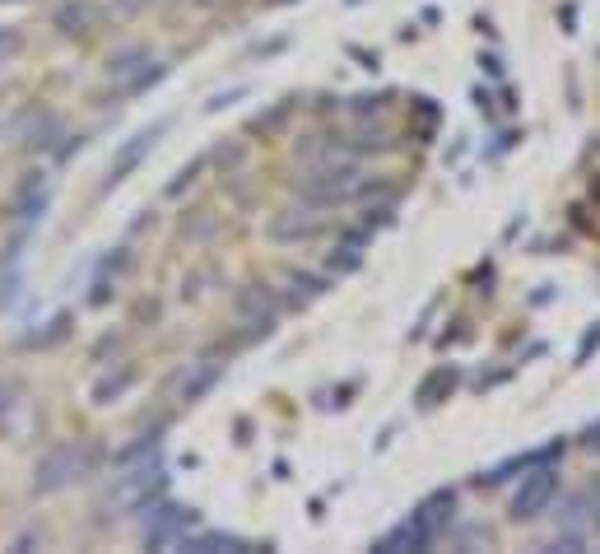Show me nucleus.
I'll use <instances>...</instances> for the list:
<instances>
[{
    "instance_id": "f257e3e1",
    "label": "nucleus",
    "mask_w": 600,
    "mask_h": 554,
    "mask_svg": "<svg viewBox=\"0 0 600 554\" xmlns=\"http://www.w3.org/2000/svg\"><path fill=\"white\" fill-rule=\"evenodd\" d=\"M89 466H94L89 447H75V443L52 447V452L38 461V471H33V489H38V494H56V489H66L70 480H80Z\"/></svg>"
},
{
    "instance_id": "f03ea898",
    "label": "nucleus",
    "mask_w": 600,
    "mask_h": 554,
    "mask_svg": "<svg viewBox=\"0 0 600 554\" xmlns=\"http://www.w3.org/2000/svg\"><path fill=\"white\" fill-rule=\"evenodd\" d=\"M554 489H559V471H549V466H540L535 475H526V480H521V489H517V499H512L517 517H535L549 499H554Z\"/></svg>"
},
{
    "instance_id": "7ed1b4c3",
    "label": "nucleus",
    "mask_w": 600,
    "mask_h": 554,
    "mask_svg": "<svg viewBox=\"0 0 600 554\" xmlns=\"http://www.w3.org/2000/svg\"><path fill=\"white\" fill-rule=\"evenodd\" d=\"M154 136H159V131H145V136H135L131 145L121 149V154H117V163L107 168V187H117L121 177H126V168H135V163H140V154H145V149L154 145Z\"/></svg>"
},
{
    "instance_id": "20e7f679",
    "label": "nucleus",
    "mask_w": 600,
    "mask_h": 554,
    "mask_svg": "<svg viewBox=\"0 0 600 554\" xmlns=\"http://www.w3.org/2000/svg\"><path fill=\"white\" fill-rule=\"evenodd\" d=\"M56 24L66 28V33H84V24H89V5H66V10L56 14Z\"/></svg>"
},
{
    "instance_id": "39448f33",
    "label": "nucleus",
    "mask_w": 600,
    "mask_h": 554,
    "mask_svg": "<svg viewBox=\"0 0 600 554\" xmlns=\"http://www.w3.org/2000/svg\"><path fill=\"white\" fill-rule=\"evenodd\" d=\"M140 61H149V52H140V47H131V52L112 56V66H107V70H112V75H117V80H121V75H131V70L140 66Z\"/></svg>"
},
{
    "instance_id": "423d86ee",
    "label": "nucleus",
    "mask_w": 600,
    "mask_h": 554,
    "mask_svg": "<svg viewBox=\"0 0 600 554\" xmlns=\"http://www.w3.org/2000/svg\"><path fill=\"white\" fill-rule=\"evenodd\" d=\"M19 47H24V38H19L14 28H0V66H5V61H14V56H19Z\"/></svg>"
}]
</instances>
